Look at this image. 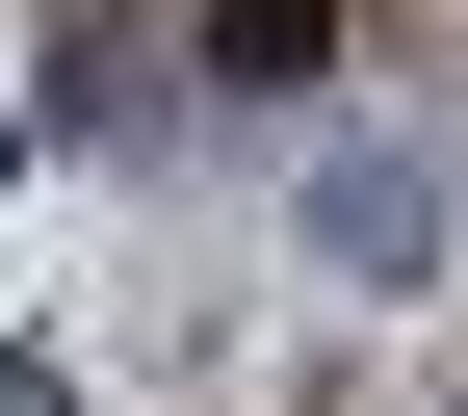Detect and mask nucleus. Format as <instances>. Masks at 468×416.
Wrapping results in <instances>:
<instances>
[{"label":"nucleus","mask_w":468,"mask_h":416,"mask_svg":"<svg viewBox=\"0 0 468 416\" xmlns=\"http://www.w3.org/2000/svg\"><path fill=\"white\" fill-rule=\"evenodd\" d=\"M183 52H208V79H234V104H313V52H338V0H208V27H183Z\"/></svg>","instance_id":"1"}]
</instances>
